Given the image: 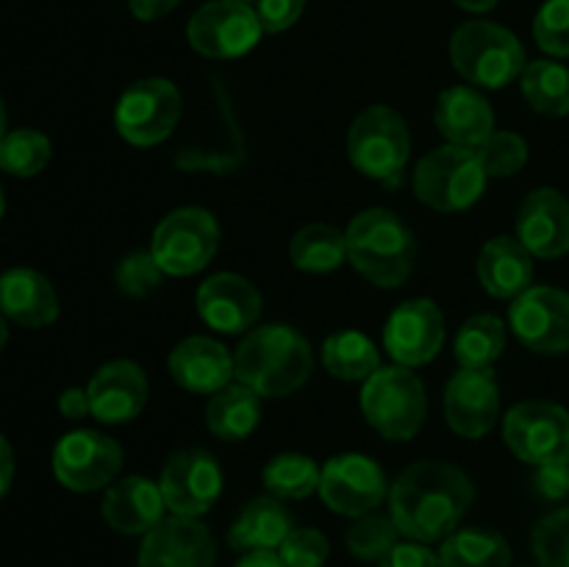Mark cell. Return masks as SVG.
I'll use <instances>...</instances> for the list:
<instances>
[{"instance_id":"obj_1","label":"cell","mask_w":569,"mask_h":567,"mask_svg":"<svg viewBox=\"0 0 569 567\" xmlns=\"http://www.w3.org/2000/svg\"><path fill=\"white\" fill-rule=\"evenodd\" d=\"M476 489L461 467L422 459L406 467L389 487V517L415 543H439L459 528Z\"/></svg>"},{"instance_id":"obj_2","label":"cell","mask_w":569,"mask_h":567,"mask_svg":"<svg viewBox=\"0 0 569 567\" xmlns=\"http://www.w3.org/2000/svg\"><path fill=\"white\" fill-rule=\"evenodd\" d=\"M311 370L315 354L309 339L283 322L250 328L233 354V381H242L259 398H287L298 392Z\"/></svg>"},{"instance_id":"obj_3","label":"cell","mask_w":569,"mask_h":567,"mask_svg":"<svg viewBox=\"0 0 569 567\" xmlns=\"http://www.w3.org/2000/svg\"><path fill=\"white\" fill-rule=\"evenodd\" d=\"M345 239H348V261L370 284L395 289L409 281L417 261V239L395 211H361L348 226Z\"/></svg>"},{"instance_id":"obj_4","label":"cell","mask_w":569,"mask_h":567,"mask_svg":"<svg viewBox=\"0 0 569 567\" xmlns=\"http://www.w3.org/2000/svg\"><path fill=\"white\" fill-rule=\"evenodd\" d=\"M450 61L465 81L483 89H500L522 76L526 48L509 28L489 20H470L450 39Z\"/></svg>"},{"instance_id":"obj_5","label":"cell","mask_w":569,"mask_h":567,"mask_svg":"<svg viewBox=\"0 0 569 567\" xmlns=\"http://www.w3.org/2000/svg\"><path fill=\"white\" fill-rule=\"evenodd\" d=\"M361 411L383 439L406 442L420 434L428 417L426 384L411 367H378L361 389Z\"/></svg>"},{"instance_id":"obj_6","label":"cell","mask_w":569,"mask_h":567,"mask_svg":"<svg viewBox=\"0 0 569 567\" xmlns=\"http://www.w3.org/2000/svg\"><path fill=\"white\" fill-rule=\"evenodd\" d=\"M487 170L476 148L442 145L420 159L415 170V195L433 211H465L487 189Z\"/></svg>"},{"instance_id":"obj_7","label":"cell","mask_w":569,"mask_h":567,"mask_svg":"<svg viewBox=\"0 0 569 567\" xmlns=\"http://www.w3.org/2000/svg\"><path fill=\"white\" fill-rule=\"evenodd\" d=\"M411 153L409 126L392 106H367L348 131V159L361 176L395 181Z\"/></svg>"},{"instance_id":"obj_8","label":"cell","mask_w":569,"mask_h":567,"mask_svg":"<svg viewBox=\"0 0 569 567\" xmlns=\"http://www.w3.org/2000/svg\"><path fill=\"white\" fill-rule=\"evenodd\" d=\"M220 248V226L211 211L187 206L176 209L156 226L150 253L164 276H194L214 259Z\"/></svg>"},{"instance_id":"obj_9","label":"cell","mask_w":569,"mask_h":567,"mask_svg":"<svg viewBox=\"0 0 569 567\" xmlns=\"http://www.w3.org/2000/svg\"><path fill=\"white\" fill-rule=\"evenodd\" d=\"M181 111L183 98L176 83L167 78H142L117 100L114 126L126 142L153 148L176 131Z\"/></svg>"},{"instance_id":"obj_10","label":"cell","mask_w":569,"mask_h":567,"mask_svg":"<svg viewBox=\"0 0 569 567\" xmlns=\"http://www.w3.org/2000/svg\"><path fill=\"white\" fill-rule=\"evenodd\" d=\"M503 439L526 465L569 461V411L553 400H522L506 415Z\"/></svg>"},{"instance_id":"obj_11","label":"cell","mask_w":569,"mask_h":567,"mask_svg":"<svg viewBox=\"0 0 569 567\" xmlns=\"http://www.w3.org/2000/svg\"><path fill=\"white\" fill-rule=\"evenodd\" d=\"M259 14L242 0H209L192 14L187 39L206 59H239L261 39Z\"/></svg>"},{"instance_id":"obj_12","label":"cell","mask_w":569,"mask_h":567,"mask_svg":"<svg viewBox=\"0 0 569 567\" xmlns=\"http://www.w3.org/2000/svg\"><path fill=\"white\" fill-rule=\"evenodd\" d=\"M122 470V448L109 434L81 428L59 439L53 448V472L72 493H94L111 487Z\"/></svg>"},{"instance_id":"obj_13","label":"cell","mask_w":569,"mask_h":567,"mask_svg":"<svg viewBox=\"0 0 569 567\" xmlns=\"http://www.w3.org/2000/svg\"><path fill=\"white\" fill-rule=\"evenodd\" d=\"M320 498L331 511L345 517L370 515L389 498V484L378 461L361 454L333 456L320 472Z\"/></svg>"},{"instance_id":"obj_14","label":"cell","mask_w":569,"mask_h":567,"mask_svg":"<svg viewBox=\"0 0 569 567\" xmlns=\"http://www.w3.org/2000/svg\"><path fill=\"white\" fill-rule=\"evenodd\" d=\"M509 326L515 337L533 354H567L569 292L556 287H531L511 304Z\"/></svg>"},{"instance_id":"obj_15","label":"cell","mask_w":569,"mask_h":567,"mask_svg":"<svg viewBox=\"0 0 569 567\" xmlns=\"http://www.w3.org/2000/svg\"><path fill=\"white\" fill-rule=\"evenodd\" d=\"M161 495L172 515L200 517L222 493V470L209 450H178L161 470Z\"/></svg>"},{"instance_id":"obj_16","label":"cell","mask_w":569,"mask_h":567,"mask_svg":"<svg viewBox=\"0 0 569 567\" xmlns=\"http://www.w3.org/2000/svg\"><path fill=\"white\" fill-rule=\"evenodd\" d=\"M445 315L431 298L403 300L383 326V348L395 365H428L442 350Z\"/></svg>"},{"instance_id":"obj_17","label":"cell","mask_w":569,"mask_h":567,"mask_svg":"<svg viewBox=\"0 0 569 567\" xmlns=\"http://www.w3.org/2000/svg\"><path fill=\"white\" fill-rule=\"evenodd\" d=\"M214 534L198 517H164L139 548V567H214Z\"/></svg>"},{"instance_id":"obj_18","label":"cell","mask_w":569,"mask_h":567,"mask_svg":"<svg viewBox=\"0 0 569 567\" xmlns=\"http://www.w3.org/2000/svg\"><path fill=\"white\" fill-rule=\"evenodd\" d=\"M445 417L459 437L478 439L492 431L500 417V389L495 372L461 367L445 387Z\"/></svg>"},{"instance_id":"obj_19","label":"cell","mask_w":569,"mask_h":567,"mask_svg":"<svg viewBox=\"0 0 569 567\" xmlns=\"http://www.w3.org/2000/svg\"><path fill=\"white\" fill-rule=\"evenodd\" d=\"M517 239L533 259H559L569 253V200L559 189L539 187L517 209Z\"/></svg>"},{"instance_id":"obj_20","label":"cell","mask_w":569,"mask_h":567,"mask_svg":"<svg viewBox=\"0 0 569 567\" xmlns=\"http://www.w3.org/2000/svg\"><path fill=\"white\" fill-rule=\"evenodd\" d=\"M261 292L237 272H217L198 289V311L206 326L222 334H248L261 317Z\"/></svg>"},{"instance_id":"obj_21","label":"cell","mask_w":569,"mask_h":567,"mask_svg":"<svg viewBox=\"0 0 569 567\" xmlns=\"http://www.w3.org/2000/svg\"><path fill=\"white\" fill-rule=\"evenodd\" d=\"M92 417L100 422H128L148 404V376L131 359H114L100 367L87 387Z\"/></svg>"},{"instance_id":"obj_22","label":"cell","mask_w":569,"mask_h":567,"mask_svg":"<svg viewBox=\"0 0 569 567\" xmlns=\"http://www.w3.org/2000/svg\"><path fill=\"white\" fill-rule=\"evenodd\" d=\"M172 381L194 395H214L233 381V356L211 337H187L167 359Z\"/></svg>"},{"instance_id":"obj_23","label":"cell","mask_w":569,"mask_h":567,"mask_svg":"<svg viewBox=\"0 0 569 567\" xmlns=\"http://www.w3.org/2000/svg\"><path fill=\"white\" fill-rule=\"evenodd\" d=\"M164 509L161 487L144 476H126L106 487L103 506H100L103 520L128 537L148 534L150 528L159 526L164 520Z\"/></svg>"},{"instance_id":"obj_24","label":"cell","mask_w":569,"mask_h":567,"mask_svg":"<svg viewBox=\"0 0 569 567\" xmlns=\"http://www.w3.org/2000/svg\"><path fill=\"white\" fill-rule=\"evenodd\" d=\"M433 122L450 145L478 148L495 131V111L478 89L450 87L439 94Z\"/></svg>"},{"instance_id":"obj_25","label":"cell","mask_w":569,"mask_h":567,"mask_svg":"<svg viewBox=\"0 0 569 567\" xmlns=\"http://www.w3.org/2000/svg\"><path fill=\"white\" fill-rule=\"evenodd\" d=\"M478 281L492 298L515 300L533 284V256L517 237H495L478 253Z\"/></svg>"},{"instance_id":"obj_26","label":"cell","mask_w":569,"mask_h":567,"mask_svg":"<svg viewBox=\"0 0 569 567\" xmlns=\"http://www.w3.org/2000/svg\"><path fill=\"white\" fill-rule=\"evenodd\" d=\"M0 311L17 326L44 328L59 317V295L42 272L14 267L0 276Z\"/></svg>"},{"instance_id":"obj_27","label":"cell","mask_w":569,"mask_h":567,"mask_svg":"<svg viewBox=\"0 0 569 567\" xmlns=\"http://www.w3.org/2000/svg\"><path fill=\"white\" fill-rule=\"evenodd\" d=\"M292 531V515L287 511L281 498L276 495H261L253 498L233 526L228 528V545L233 550H278L283 539Z\"/></svg>"},{"instance_id":"obj_28","label":"cell","mask_w":569,"mask_h":567,"mask_svg":"<svg viewBox=\"0 0 569 567\" xmlns=\"http://www.w3.org/2000/svg\"><path fill=\"white\" fill-rule=\"evenodd\" d=\"M261 417V398L242 381H231L214 392L206 406V426L217 439L242 442L256 431Z\"/></svg>"},{"instance_id":"obj_29","label":"cell","mask_w":569,"mask_h":567,"mask_svg":"<svg viewBox=\"0 0 569 567\" xmlns=\"http://www.w3.org/2000/svg\"><path fill=\"white\" fill-rule=\"evenodd\" d=\"M511 548L492 528H456L442 539L439 567H509Z\"/></svg>"},{"instance_id":"obj_30","label":"cell","mask_w":569,"mask_h":567,"mask_svg":"<svg viewBox=\"0 0 569 567\" xmlns=\"http://www.w3.org/2000/svg\"><path fill=\"white\" fill-rule=\"evenodd\" d=\"M322 365L339 381H367L381 367V356L367 334L348 328L322 342Z\"/></svg>"},{"instance_id":"obj_31","label":"cell","mask_w":569,"mask_h":567,"mask_svg":"<svg viewBox=\"0 0 569 567\" xmlns=\"http://www.w3.org/2000/svg\"><path fill=\"white\" fill-rule=\"evenodd\" d=\"M289 259L303 272H331L348 261V239L328 222H311L292 237Z\"/></svg>"},{"instance_id":"obj_32","label":"cell","mask_w":569,"mask_h":567,"mask_svg":"<svg viewBox=\"0 0 569 567\" xmlns=\"http://www.w3.org/2000/svg\"><path fill=\"white\" fill-rule=\"evenodd\" d=\"M522 98L537 115L567 117L569 115V70L553 59L528 61L520 76Z\"/></svg>"},{"instance_id":"obj_33","label":"cell","mask_w":569,"mask_h":567,"mask_svg":"<svg viewBox=\"0 0 569 567\" xmlns=\"http://www.w3.org/2000/svg\"><path fill=\"white\" fill-rule=\"evenodd\" d=\"M506 348V326L498 315H476L456 334V361L465 370H492Z\"/></svg>"},{"instance_id":"obj_34","label":"cell","mask_w":569,"mask_h":567,"mask_svg":"<svg viewBox=\"0 0 569 567\" xmlns=\"http://www.w3.org/2000/svg\"><path fill=\"white\" fill-rule=\"evenodd\" d=\"M320 472L311 456L281 454L264 467V484L276 498L300 500L320 489Z\"/></svg>"},{"instance_id":"obj_35","label":"cell","mask_w":569,"mask_h":567,"mask_svg":"<svg viewBox=\"0 0 569 567\" xmlns=\"http://www.w3.org/2000/svg\"><path fill=\"white\" fill-rule=\"evenodd\" d=\"M50 153L53 148L42 131L17 128V131L6 133L0 142V170L17 178H31L48 167Z\"/></svg>"},{"instance_id":"obj_36","label":"cell","mask_w":569,"mask_h":567,"mask_svg":"<svg viewBox=\"0 0 569 567\" xmlns=\"http://www.w3.org/2000/svg\"><path fill=\"white\" fill-rule=\"evenodd\" d=\"M398 526H395L392 517L383 515H361L356 517L353 526L345 534V543L348 550L361 561H381L383 556L392 550V545L398 543Z\"/></svg>"},{"instance_id":"obj_37","label":"cell","mask_w":569,"mask_h":567,"mask_svg":"<svg viewBox=\"0 0 569 567\" xmlns=\"http://www.w3.org/2000/svg\"><path fill=\"white\" fill-rule=\"evenodd\" d=\"M476 150L489 178L517 176L528 161L526 139L515 131H492Z\"/></svg>"},{"instance_id":"obj_38","label":"cell","mask_w":569,"mask_h":567,"mask_svg":"<svg viewBox=\"0 0 569 567\" xmlns=\"http://www.w3.org/2000/svg\"><path fill=\"white\" fill-rule=\"evenodd\" d=\"M531 545L539 567H569V506L537 523Z\"/></svg>"},{"instance_id":"obj_39","label":"cell","mask_w":569,"mask_h":567,"mask_svg":"<svg viewBox=\"0 0 569 567\" xmlns=\"http://www.w3.org/2000/svg\"><path fill=\"white\" fill-rule=\"evenodd\" d=\"M533 39L553 59L569 56V0H545L533 20Z\"/></svg>"},{"instance_id":"obj_40","label":"cell","mask_w":569,"mask_h":567,"mask_svg":"<svg viewBox=\"0 0 569 567\" xmlns=\"http://www.w3.org/2000/svg\"><path fill=\"white\" fill-rule=\"evenodd\" d=\"M164 278V270L159 267V261L153 259V253H144V250H137V253H128L126 259L117 265V287L120 292H126L128 298H144V295L153 292L156 287Z\"/></svg>"},{"instance_id":"obj_41","label":"cell","mask_w":569,"mask_h":567,"mask_svg":"<svg viewBox=\"0 0 569 567\" xmlns=\"http://www.w3.org/2000/svg\"><path fill=\"white\" fill-rule=\"evenodd\" d=\"M328 554H331V545H328L326 534L317 528H292L278 548L283 567H322L328 561Z\"/></svg>"},{"instance_id":"obj_42","label":"cell","mask_w":569,"mask_h":567,"mask_svg":"<svg viewBox=\"0 0 569 567\" xmlns=\"http://www.w3.org/2000/svg\"><path fill=\"white\" fill-rule=\"evenodd\" d=\"M303 9L306 0H256V14L264 33H281L292 28Z\"/></svg>"},{"instance_id":"obj_43","label":"cell","mask_w":569,"mask_h":567,"mask_svg":"<svg viewBox=\"0 0 569 567\" xmlns=\"http://www.w3.org/2000/svg\"><path fill=\"white\" fill-rule=\"evenodd\" d=\"M378 567H439V554H433L426 543L409 539V543H395Z\"/></svg>"},{"instance_id":"obj_44","label":"cell","mask_w":569,"mask_h":567,"mask_svg":"<svg viewBox=\"0 0 569 567\" xmlns=\"http://www.w3.org/2000/svg\"><path fill=\"white\" fill-rule=\"evenodd\" d=\"M537 489L542 498L561 500L569 495V461L537 467Z\"/></svg>"},{"instance_id":"obj_45","label":"cell","mask_w":569,"mask_h":567,"mask_svg":"<svg viewBox=\"0 0 569 567\" xmlns=\"http://www.w3.org/2000/svg\"><path fill=\"white\" fill-rule=\"evenodd\" d=\"M59 411L67 420H81V417L92 415V406H89V392L81 387H70L59 395Z\"/></svg>"},{"instance_id":"obj_46","label":"cell","mask_w":569,"mask_h":567,"mask_svg":"<svg viewBox=\"0 0 569 567\" xmlns=\"http://www.w3.org/2000/svg\"><path fill=\"white\" fill-rule=\"evenodd\" d=\"M181 3V0H128V6H131L133 17L142 22H150V20H159V17L170 14L176 6Z\"/></svg>"},{"instance_id":"obj_47","label":"cell","mask_w":569,"mask_h":567,"mask_svg":"<svg viewBox=\"0 0 569 567\" xmlns=\"http://www.w3.org/2000/svg\"><path fill=\"white\" fill-rule=\"evenodd\" d=\"M11 481H14V450H11L9 439L0 434V498L9 493Z\"/></svg>"},{"instance_id":"obj_48","label":"cell","mask_w":569,"mask_h":567,"mask_svg":"<svg viewBox=\"0 0 569 567\" xmlns=\"http://www.w3.org/2000/svg\"><path fill=\"white\" fill-rule=\"evenodd\" d=\"M233 567H283L278 550H250Z\"/></svg>"},{"instance_id":"obj_49","label":"cell","mask_w":569,"mask_h":567,"mask_svg":"<svg viewBox=\"0 0 569 567\" xmlns=\"http://www.w3.org/2000/svg\"><path fill=\"white\" fill-rule=\"evenodd\" d=\"M459 9L472 11V14H483V11H492L500 0H453Z\"/></svg>"},{"instance_id":"obj_50","label":"cell","mask_w":569,"mask_h":567,"mask_svg":"<svg viewBox=\"0 0 569 567\" xmlns=\"http://www.w3.org/2000/svg\"><path fill=\"white\" fill-rule=\"evenodd\" d=\"M6 342H9V328H6V315L0 311V350L6 348Z\"/></svg>"},{"instance_id":"obj_51","label":"cell","mask_w":569,"mask_h":567,"mask_svg":"<svg viewBox=\"0 0 569 567\" xmlns=\"http://www.w3.org/2000/svg\"><path fill=\"white\" fill-rule=\"evenodd\" d=\"M6 106H3V100H0V142H3V137H6Z\"/></svg>"},{"instance_id":"obj_52","label":"cell","mask_w":569,"mask_h":567,"mask_svg":"<svg viewBox=\"0 0 569 567\" xmlns=\"http://www.w3.org/2000/svg\"><path fill=\"white\" fill-rule=\"evenodd\" d=\"M3 209H6V200H3V189H0V217H3Z\"/></svg>"},{"instance_id":"obj_53","label":"cell","mask_w":569,"mask_h":567,"mask_svg":"<svg viewBox=\"0 0 569 567\" xmlns=\"http://www.w3.org/2000/svg\"><path fill=\"white\" fill-rule=\"evenodd\" d=\"M242 3H256V0H242Z\"/></svg>"}]
</instances>
